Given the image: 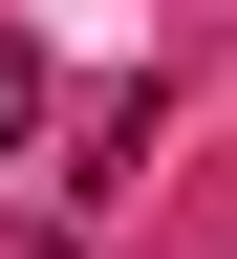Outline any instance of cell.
Instances as JSON below:
<instances>
[{
	"label": "cell",
	"mask_w": 237,
	"mask_h": 259,
	"mask_svg": "<svg viewBox=\"0 0 237 259\" xmlns=\"http://www.w3.org/2000/svg\"><path fill=\"white\" fill-rule=\"evenodd\" d=\"M22 130H43V44H0V151H22Z\"/></svg>",
	"instance_id": "cell-1"
}]
</instances>
